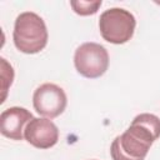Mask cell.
Segmentation results:
<instances>
[{
    "instance_id": "obj_1",
    "label": "cell",
    "mask_w": 160,
    "mask_h": 160,
    "mask_svg": "<svg viewBox=\"0 0 160 160\" xmlns=\"http://www.w3.org/2000/svg\"><path fill=\"white\" fill-rule=\"evenodd\" d=\"M160 136V119L149 112L134 118L131 125L111 144L112 160H144L152 142Z\"/></svg>"
},
{
    "instance_id": "obj_2",
    "label": "cell",
    "mask_w": 160,
    "mask_h": 160,
    "mask_svg": "<svg viewBox=\"0 0 160 160\" xmlns=\"http://www.w3.org/2000/svg\"><path fill=\"white\" fill-rule=\"evenodd\" d=\"M48 29L41 16L32 11H25L18 15L12 40L16 49L24 54H36L48 44Z\"/></svg>"
},
{
    "instance_id": "obj_3",
    "label": "cell",
    "mask_w": 160,
    "mask_h": 160,
    "mask_svg": "<svg viewBox=\"0 0 160 160\" xmlns=\"http://www.w3.org/2000/svg\"><path fill=\"white\" fill-rule=\"evenodd\" d=\"M136 26L135 16L122 9L111 8L105 10L99 19V30L104 40L111 44H125L132 35Z\"/></svg>"
},
{
    "instance_id": "obj_4",
    "label": "cell",
    "mask_w": 160,
    "mask_h": 160,
    "mask_svg": "<svg viewBox=\"0 0 160 160\" xmlns=\"http://www.w3.org/2000/svg\"><path fill=\"white\" fill-rule=\"evenodd\" d=\"M74 65L78 72L85 78H100L109 68L108 50L98 42H84L75 50Z\"/></svg>"
},
{
    "instance_id": "obj_5",
    "label": "cell",
    "mask_w": 160,
    "mask_h": 160,
    "mask_svg": "<svg viewBox=\"0 0 160 160\" xmlns=\"http://www.w3.org/2000/svg\"><path fill=\"white\" fill-rule=\"evenodd\" d=\"M68 104L65 91L51 82H45L40 85L32 95V105L36 112L40 115L54 119L62 114Z\"/></svg>"
},
{
    "instance_id": "obj_6",
    "label": "cell",
    "mask_w": 160,
    "mask_h": 160,
    "mask_svg": "<svg viewBox=\"0 0 160 160\" xmlns=\"http://www.w3.org/2000/svg\"><path fill=\"white\" fill-rule=\"evenodd\" d=\"M24 138L38 149H49L58 142L59 130L50 119L34 118L28 122L24 130Z\"/></svg>"
},
{
    "instance_id": "obj_7",
    "label": "cell",
    "mask_w": 160,
    "mask_h": 160,
    "mask_svg": "<svg viewBox=\"0 0 160 160\" xmlns=\"http://www.w3.org/2000/svg\"><path fill=\"white\" fill-rule=\"evenodd\" d=\"M34 119L32 114L25 108L12 106L5 109L0 115V131L11 140H22L28 122Z\"/></svg>"
},
{
    "instance_id": "obj_8",
    "label": "cell",
    "mask_w": 160,
    "mask_h": 160,
    "mask_svg": "<svg viewBox=\"0 0 160 160\" xmlns=\"http://www.w3.org/2000/svg\"><path fill=\"white\" fill-rule=\"evenodd\" d=\"M70 5L72 8V10L81 15V16H88V15H92L95 14L99 8L101 6V0H96V1H82V0H72L70 1Z\"/></svg>"
},
{
    "instance_id": "obj_9",
    "label": "cell",
    "mask_w": 160,
    "mask_h": 160,
    "mask_svg": "<svg viewBox=\"0 0 160 160\" xmlns=\"http://www.w3.org/2000/svg\"><path fill=\"white\" fill-rule=\"evenodd\" d=\"M0 60H1V80H2V98H1V102H4L5 98H6L8 89L12 84L14 69L4 58H1Z\"/></svg>"
}]
</instances>
